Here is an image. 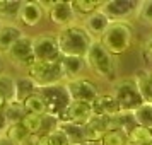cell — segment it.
<instances>
[{
  "label": "cell",
  "mask_w": 152,
  "mask_h": 145,
  "mask_svg": "<svg viewBox=\"0 0 152 145\" xmlns=\"http://www.w3.org/2000/svg\"><path fill=\"white\" fill-rule=\"evenodd\" d=\"M38 92L41 94L45 99V103L48 106V113L53 116H62L65 108L70 104L69 92L65 89V84H56V85H50V87H41L38 89Z\"/></svg>",
  "instance_id": "52a82bcc"
},
{
  "label": "cell",
  "mask_w": 152,
  "mask_h": 145,
  "mask_svg": "<svg viewBox=\"0 0 152 145\" xmlns=\"http://www.w3.org/2000/svg\"><path fill=\"white\" fill-rule=\"evenodd\" d=\"M38 144L39 145H72L69 137H67L60 128L55 130V131H51V133H48V135L39 137V142H38Z\"/></svg>",
  "instance_id": "83f0119b"
},
{
  "label": "cell",
  "mask_w": 152,
  "mask_h": 145,
  "mask_svg": "<svg viewBox=\"0 0 152 145\" xmlns=\"http://www.w3.org/2000/svg\"><path fill=\"white\" fill-rule=\"evenodd\" d=\"M5 106H7V99L0 94V111H4V108H5Z\"/></svg>",
  "instance_id": "d6a6232c"
},
{
  "label": "cell",
  "mask_w": 152,
  "mask_h": 145,
  "mask_svg": "<svg viewBox=\"0 0 152 145\" xmlns=\"http://www.w3.org/2000/svg\"><path fill=\"white\" fill-rule=\"evenodd\" d=\"M26 114H28V111L24 108V104L17 103V101L7 103V106L2 111V118H4V121H5L7 126L9 125H15V123H22V119H24ZM7 126H5V128H7Z\"/></svg>",
  "instance_id": "d6986e66"
},
{
  "label": "cell",
  "mask_w": 152,
  "mask_h": 145,
  "mask_svg": "<svg viewBox=\"0 0 152 145\" xmlns=\"http://www.w3.org/2000/svg\"><path fill=\"white\" fill-rule=\"evenodd\" d=\"M10 62L21 67V68H28L36 62L34 58V50H33V38L29 36H22L19 41L15 43L12 48L9 50V53L5 55Z\"/></svg>",
  "instance_id": "30bf717a"
},
{
  "label": "cell",
  "mask_w": 152,
  "mask_h": 145,
  "mask_svg": "<svg viewBox=\"0 0 152 145\" xmlns=\"http://www.w3.org/2000/svg\"><path fill=\"white\" fill-rule=\"evenodd\" d=\"M128 142H130V145H151L152 144V130L137 125L128 133Z\"/></svg>",
  "instance_id": "d4e9b609"
},
{
  "label": "cell",
  "mask_w": 152,
  "mask_h": 145,
  "mask_svg": "<svg viewBox=\"0 0 152 145\" xmlns=\"http://www.w3.org/2000/svg\"><path fill=\"white\" fill-rule=\"evenodd\" d=\"M94 116V109L92 104H86V103H70L63 114L60 116L62 121H69V123L79 125V126H86Z\"/></svg>",
  "instance_id": "7c38bea8"
},
{
  "label": "cell",
  "mask_w": 152,
  "mask_h": 145,
  "mask_svg": "<svg viewBox=\"0 0 152 145\" xmlns=\"http://www.w3.org/2000/svg\"><path fill=\"white\" fill-rule=\"evenodd\" d=\"M4 74V62H2V56H0V75Z\"/></svg>",
  "instance_id": "836d02e7"
},
{
  "label": "cell",
  "mask_w": 152,
  "mask_h": 145,
  "mask_svg": "<svg viewBox=\"0 0 152 145\" xmlns=\"http://www.w3.org/2000/svg\"><path fill=\"white\" fill-rule=\"evenodd\" d=\"M133 80H135L138 90H140V94L144 97V103L151 104L152 103V75H151V70H144V68L137 70Z\"/></svg>",
  "instance_id": "ffe728a7"
},
{
  "label": "cell",
  "mask_w": 152,
  "mask_h": 145,
  "mask_svg": "<svg viewBox=\"0 0 152 145\" xmlns=\"http://www.w3.org/2000/svg\"><path fill=\"white\" fill-rule=\"evenodd\" d=\"M38 145H39V144H38Z\"/></svg>",
  "instance_id": "ab89813d"
},
{
  "label": "cell",
  "mask_w": 152,
  "mask_h": 145,
  "mask_svg": "<svg viewBox=\"0 0 152 145\" xmlns=\"http://www.w3.org/2000/svg\"><path fill=\"white\" fill-rule=\"evenodd\" d=\"M41 118L43 116H38V114H26L24 119H22V125L24 128L31 133V135H41Z\"/></svg>",
  "instance_id": "4dcf8cb0"
},
{
  "label": "cell",
  "mask_w": 152,
  "mask_h": 145,
  "mask_svg": "<svg viewBox=\"0 0 152 145\" xmlns=\"http://www.w3.org/2000/svg\"><path fill=\"white\" fill-rule=\"evenodd\" d=\"M135 17L142 24H145V26H152V0H142V2H138Z\"/></svg>",
  "instance_id": "f546056e"
},
{
  "label": "cell",
  "mask_w": 152,
  "mask_h": 145,
  "mask_svg": "<svg viewBox=\"0 0 152 145\" xmlns=\"http://www.w3.org/2000/svg\"><path fill=\"white\" fill-rule=\"evenodd\" d=\"M151 106H152V103H151Z\"/></svg>",
  "instance_id": "74e56055"
},
{
  "label": "cell",
  "mask_w": 152,
  "mask_h": 145,
  "mask_svg": "<svg viewBox=\"0 0 152 145\" xmlns=\"http://www.w3.org/2000/svg\"><path fill=\"white\" fill-rule=\"evenodd\" d=\"M26 75H28L31 80H34V84L38 85V89L65 82L60 62L50 63V62H38V60H36L31 67L26 68Z\"/></svg>",
  "instance_id": "277c9868"
},
{
  "label": "cell",
  "mask_w": 152,
  "mask_h": 145,
  "mask_svg": "<svg viewBox=\"0 0 152 145\" xmlns=\"http://www.w3.org/2000/svg\"><path fill=\"white\" fill-rule=\"evenodd\" d=\"M2 133H4V130H2V128H0V135H2Z\"/></svg>",
  "instance_id": "d590c367"
},
{
  "label": "cell",
  "mask_w": 152,
  "mask_h": 145,
  "mask_svg": "<svg viewBox=\"0 0 152 145\" xmlns=\"http://www.w3.org/2000/svg\"><path fill=\"white\" fill-rule=\"evenodd\" d=\"M33 50H34V58L38 62L55 63L60 62L63 56L56 41V36L51 34H39L33 38Z\"/></svg>",
  "instance_id": "ba28073f"
},
{
  "label": "cell",
  "mask_w": 152,
  "mask_h": 145,
  "mask_svg": "<svg viewBox=\"0 0 152 145\" xmlns=\"http://www.w3.org/2000/svg\"><path fill=\"white\" fill-rule=\"evenodd\" d=\"M92 109H94L96 116H101V118H113L121 113L120 104H118L116 97L113 96V92L111 94H101L92 103Z\"/></svg>",
  "instance_id": "e0dca14e"
},
{
  "label": "cell",
  "mask_w": 152,
  "mask_h": 145,
  "mask_svg": "<svg viewBox=\"0 0 152 145\" xmlns=\"http://www.w3.org/2000/svg\"><path fill=\"white\" fill-rule=\"evenodd\" d=\"M86 62L89 70L104 80H116V62L115 55H111L103 46L101 41H92L89 51L86 55Z\"/></svg>",
  "instance_id": "7a4b0ae2"
},
{
  "label": "cell",
  "mask_w": 152,
  "mask_h": 145,
  "mask_svg": "<svg viewBox=\"0 0 152 145\" xmlns=\"http://www.w3.org/2000/svg\"><path fill=\"white\" fill-rule=\"evenodd\" d=\"M0 145H15V144L5 135V133H2V135H0Z\"/></svg>",
  "instance_id": "1f68e13d"
},
{
  "label": "cell",
  "mask_w": 152,
  "mask_h": 145,
  "mask_svg": "<svg viewBox=\"0 0 152 145\" xmlns=\"http://www.w3.org/2000/svg\"><path fill=\"white\" fill-rule=\"evenodd\" d=\"M22 36L26 34L22 33V29L19 26H15L14 22H4L0 26V55H7L9 50L12 48Z\"/></svg>",
  "instance_id": "2e32d148"
},
{
  "label": "cell",
  "mask_w": 152,
  "mask_h": 145,
  "mask_svg": "<svg viewBox=\"0 0 152 145\" xmlns=\"http://www.w3.org/2000/svg\"><path fill=\"white\" fill-rule=\"evenodd\" d=\"M137 7L138 2L135 0H108L103 2L101 10L110 17L111 22H126L128 17L137 14Z\"/></svg>",
  "instance_id": "9c48e42d"
},
{
  "label": "cell",
  "mask_w": 152,
  "mask_h": 145,
  "mask_svg": "<svg viewBox=\"0 0 152 145\" xmlns=\"http://www.w3.org/2000/svg\"><path fill=\"white\" fill-rule=\"evenodd\" d=\"M0 94L7 99V103L15 101V79L14 77L2 74L0 75Z\"/></svg>",
  "instance_id": "4316f807"
},
{
  "label": "cell",
  "mask_w": 152,
  "mask_h": 145,
  "mask_svg": "<svg viewBox=\"0 0 152 145\" xmlns=\"http://www.w3.org/2000/svg\"><path fill=\"white\" fill-rule=\"evenodd\" d=\"M45 9L41 7L39 2H22L21 10H19V17L17 21L21 22L22 26H28V28H34L45 17Z\"/></svg>",
  "instance_id": "5bb4252c"
},
{
  "label": "cell",
  "mask_w": 152,
  "mask_h": 145,
  "mask_svg": "<svg viewBox=\"0 0 152 145\" xmlns=\"http://www.w3.org/2000/svg\"><path fill=\"white\" fill-rule=\"evenodd\" d=\"M22 104H24V108H26V111H28L29 114L43 116V114L48 113V106H46V103H45V99L41 97L39 92H36V94H33L31 97H28Z\"/></svg>",
  "instance_id": "cb8c5ba5"
},
{
  "label": "cell",
  "mask_w": 152,
  "mask_h": 145,
  "mask_svg": "<svg viewBox=\"0 0 152 145\" xmlns=\"http://www.w3.org/2000/svg\"><path fill=\"white\" fill-rule=\"evenodd\" d=\"M101 43L111 55H123L133 43V28L128 22H111L101 38Z\"/></svg>",
  "instance_id": "3957f363"
},
{
  "label": "cell",
  "mask_w": 152,
  "mask_h": 145,
  "mask_svg": "<svg viewBox=\"0 0 152 145\" xmlns=\"http://www.w3.org/2000/svg\"><path fill=\"white\" fill-rule=\"evenodd\" d=\"M82 145H99V144H82Z\"/></svg>",
  "instance_id": "e575fe53"
},
{
  "label": "cell",
  "mask_w": 152,
  "mask_h": 145,
  "mask_svg": "<svg viewBox=\"0 0 152 145\" xmlns=\"http://www.w3.org/2000/svg\"><path fill=\"white\" fill-rule=\"evenodd\" d=\"M151 75H152V68H151Z\"/></svg>",
  "instance_id": "8d00e7d4"
},
{
  "label": "cell",
  "mask_w": 152,
  "mask_h": 145,
  "mask_svg": "<svg viewBox=\"0 0 152 145\" xmlns=\"http://www.w3.org/2000/svg\"><path fill=\"white\" fill-rule=\"evenodd\" d=\"M65 84V89L69 92L70 103H86V104H92L99 94L97 85L89 79H77V80H69Z\"/></svg>",
  "instance_id": "8992f818"
},
{
  "label": "cell",
  "mask_w": 152,
  "mask_h": 145,
  "mask_svg": "<svg viewBox=\"0 0 152 145\" xmlns=\"http://www.w3.org/2000/svg\"><path fill=\"white\" fill-rule=\"evenodd\" d=\"M151 145H152V144H151Z\"/></svg>",
  "instance_id": "60d3db41"
},
{
  "label": "cell",
  "mask_w": 152,
  "mask_h": 145,
  "mask_svg": "<svg viewBox=\"0 0 152 145\" xmlns=\"http://www.w3.org/2000/svg\"><path fill=\"white\" fill-rule=\"evenodd\" d=\"M70 2H72V7L75 10L77 17L79 15L87 17L103 7V2H97V0H70Z\"/></svg>",
  "instance_id": "603a6c76"
},
{
  "label": "cell",
  "mask_w": 152,
  "mask_h": 145,
  "mask_svg": "<svg viewBox=\"0 0 152 145\" xmlns=\"http://www.w3.org/2000/svg\"><path fill=\"white\" fill-rule=\"evenodd\" d=\"M113 96L116 97L120 109L123 113H135L142 104H145L144 97H142L133 79L116 80L115 85H113Z\"/></svg>",
  "instance_id": "5b68a950"
},
{
  "label": "cell",
  "mask_w": 152,
  "mask_h": 145,
  "mask_svg": "<svg viewBox=\"0 0 152 145\" xmlns=\"http://www.w3.org/2000/svg\"><path fill=\"white\" fill-rule=\"evenodd\" d=\"M56 41H58V46H60V51H62L63 56L86 58L94 39L89 36V33L86 31L84 26L74 24V26L60 29L56 33Z\"/></svg>",
  "instance_id": "6da1fadb"
},
{
  "label": "cell",
  "mask_w": 152,
  "mask_h": 145,
  "mask_svg": "<svg viewBox=\"0 0 152 145\" xmlns=\"http://www.w3.org/2000/svg\"><path fill=\"white\" fill-rule=\"evenodd\" d=\"M0 26H2V24H0Z\"/></svg>",
  "instance_id": "f35d334b"
},
{
  "label": "cell",
  "mask_w": 152,
  "mask_h": 145,
  "mask_svg": "<svg viewBox=\"0 0 152 145\" xmlns=\"http://www.w3.org/2000/svg\"><path fill=\"white\" fill-rule=\"evenodd\" d=\"M36 92H38V85L28 75L15 79V101L17 103H24L28 97H31Z\"/></svg>",
  "instance_id": "44dd1931"
},
{
  "label": "cell",
  "mask_w": 152,
  "mask_h": 145,
  "mask_svg": "<svg viewBox=\"0 0 152 145\" xmlns=\"http://www.w3.org/2000/svg\"><path fill=\"white\" fill-rule=\"evenodd\" d=\"M99 145H130L128 133H125L123 130H108Z\"/></svg>",
  "instance_id": "484cf974"
},
{
  "label": "cell",
  "mask_w": 152,
  "mask_h": 145,
  "mask_svg": "<svg viewBox=\"0 0 152 145\" xmlns=\"http://www.w3.org/2000/svg\"><path fill=\"white\" fill-rule=\"evenodd\" d=\"M60 67H62L65 82L82 79V74L89 68V67H87V62H86V58H80V56H62V60H60Z\"/></svg>",
  "instance_id": "9a60e30c"
},
{
  "label": "cell",
  "mask_w": 152,
  "mask_h": 145,
  "mask_svg": "<svg viewBox=\"0 0 152 145\" xmlns=\"http://www.w3.org/2000/svg\"><path fill=\"white\" fill-rule=\"evenodd\" d=\"M48 17L60 29L74 26L77 21V14L72 7V2H65V0H56L53 7L48 10Z\"/></svg>",
  "instance_id": "8fae6325"
},
{
  "label": "cell",
  "mask_w": 152,
  "mask_h": 145,
  "mask_svg": "<svg viewBox=\"0 0 152 145\" xmlns=\"http://www.w3.org/2000/svg\"><path fill=\"white\" fill-rule=\"evenodd\" d=\"M110 17L104 14L103 10L99 9L97 12H94V14L87 15L86 19H84V28H86V31L89 33V36L94 39V41H101V38L104 36V33H106V29L110 28Z\"/></svg>",
  "instance_id": "4fadbf2b"
},
{
  "label": "cell",
  "mask_w": 152,
  "mask_h": 145,
  "mask_svg": "<svg viewBox=\"0 0 152 145\" xmlns=\"http://www.w3.org/2000/svg\"><path fill=\"white\" fill-rule=\"evenodd\" d=\"M135 121H137L138 126H145V128H151L152 130V106L151 104H142L135 113Z\"/></svg>",
  "instance_id": "f1b7e54d"
},
{
  "label": "cell",
  "mask_w": 152,
  "mask_h": 145,
  "mask_svg": "<svg viewBox=\"0 0 152 145\" xmlns=\"http://www.w3.org/2000/svg\"><path fill=\"white\" fill-rule=\"evenodd\" d=\"M84 131H86V140L87 144H99L103 140L104 133L108 131V125H106V118L101 116H92L89 123L84 126Z\"/></svg>",
  "instance_id": "ac0fdd59"
},
{
  "label": "cell",
  "mask_w": 152,
  "mask_h": 145,
  "mask_svg": "<svg viewBox=\"0 0 152 145\" xmlns=\"http://www.w3.org/2000/svg\"><path fill=\"white\" fill-rule=\"evenodd\" d=\"M60 130L69 137L70 144L72 145H82L87 144L86 140V131H84V126H79V125L69 123V121H62L60 123Z\"/></svg>",
  "instance_id": "7402d4cb"
}]
</instances>
